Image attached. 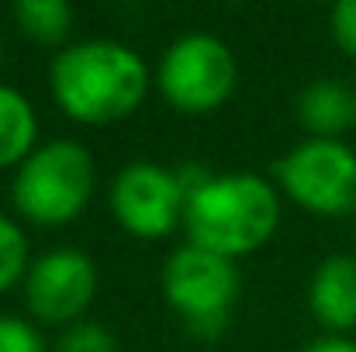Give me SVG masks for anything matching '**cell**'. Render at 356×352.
Returning a JSON list of instances; mask_svg holds the SVG:
<instances>
[{
  "instance_id": "6da1fadb",
  "label": "cell",
  "mask_w": 356,
  "mask_h": 352,
  "mask_svg": "<svg viewBox=\"0 0 356 352\" xmlns=\"http://www.w3.org/2000/svg\"><path fill=\"white\" fill-rule=\"evenodd\" d=\"M49 87L66 117L83 124H111L145 101L149 66L124 42L83 38L52 59Z\"/></svg>"
},
{
  "instance_id": "7a4b0ae2",
  "label": "cell",
  "mask_w": 356,
  "mask_h": 352,
  "mask_svg": "<svg viewBox=\"0 0 356 352\" xmlns=\"http://www.w3.org/2000/svg\"><path fill=\"white\" fill-rule=\"evenodd\" d=\"M280 221V194L256 173H215L204 187L187 194L184 228L191 245L236 262L256 252Z\"/></svg>"
},
{
  "instance_id": "3957f363",
  "label": "cell",
  "mask_w": 356,
  "mask_h": 352,
  "mask_svg": "<svg viewBox=\"0 0 356 352\" xmlns=\"http://www.w3.org/2000/svg\"><path fill=\"white\" fill-rule=\"evenodd\" d=\"M97 183L94 156L73 138L42 142L17 169L10 183V201L21 218L42 228L70 225L90 204Z\"/></svg>"
},
{
  "instance_id": "277c9868",
  "label": "cell",
  "mask_w": 356,
  "mask_h": 352,
  "mask_svg": "<svg viewBox=\"0 0 356 352\" xmlns=\"http://www.w3.org/2000/svg\"><path fill=\"white\" fill-rule=\"evenodd\" d=\"M159 283L166 304L184 318L191 335L218 339L225 332L238 297V269L232 259L187 242L184 249L166 255Z\"/></svg>"
},
{
  "instance_id": "5b68a950",
  "label": "cell",
  "mask_w": 356,
  "mask_h": 352,
  "mask_svg": "<svg viewBox=\"0 0 356 352\" xmlns=\"http://www.w3.org/2000/svg\"><path fill=\"white\" fill-rule=\"evenodd\" d=\"M236 80L238 69L232 49L208 31L180 35L173 45H166L156 69L159 94L184 115H208L222 108L232 97Z\"/></svg>"
},
{
  "instance_id": "8992f818",
  "label": "cell",
  "mask_w": 356,
  "mask_h": 352,
  "mask_svg": "<svg viewBox=\"0 0 356 352\" xmlns=\"http://www.w3.org/2000/svg\"><path fill=\"white\" fill-rule=\"evenodd\" d=\"M280 190L305 211L336 218L356 211V152L339 138H305L273 166Z\"/></svg>"
},
{
  "instance_id": "52a82bcc",
  "label": "cell",
  "mask_w": 356,
  "mask_h": 352,
  "mask_svg": "<svg viewBox=\"0 0 356 352\" xmlns=\"http://www.w3.org/2000/svg\"><path fill=\"white\" fill-rule=\"evenodd\" d=\"M111 215L124 232L138 238H163L184 221L187 194L177 180V169H166L149 159L121 166L108 190Z\"/></svg>"
},
{
  "instance_id": "ba28073f",
  "label": "cell",
  "mask_w": 356,
  "mask_h": 352,
  "mask_svg": "<svg viewBox=\"0 0 356 352\" xmlns=\"http://www.w3.org/2000/svg\"><path fill=\"white\" fill-rule=\"evenodd\" d=\"M97 294V266L83 249H49L24 273L28 311L45 325H76Z\"/></svg>"
},
{
  "instance_id": "9c48e42d",
  "label": "cell",
  "mask_w": 356,
  "mask_h": 352,
  "mask_svg": "<svg viewBox=\"0 0 356 352\" xmlns=\"http://www.w3.org/2000/svg\"><path fill=\"white\" fill-rule=\"evenodd\" d=\"M308 304L318 325L332 332L356 328V255H329L308 287Z\"/></svg>"
},
{
  "instance_id": "30bf717a",
  "label": "cell",
  "mask_w": 356,
  "mask_h": 352,
  "mask_svg": "<svg viewBox=\"0 0 356 352\" xmlns=\"http://www.w3.org/2000/svg\"><path fill=\"white\" fill-rule=\"evenodd\" d=\"M298 121L312 138H336L356 121V90L339 80H315L298 94Z\"/></svg>"
},
{
  "instance_id": "8fae6325",
  "label": "cell",
  "mask_w": 356,
  "mask_h": 352,
  "mask_svg": "<svg viewBox=\"0 0 356 352\" xmlns=\"http://www.w3.org/2000/svg\"><path fill=\"white\" fill-rule=\"evenodd\" d=\"M38 115L31 101L14 90L10 83H0V169L21 166L38 145Z\"/></svg>"
},
{
  "instance_id": "7c38bea8",
  "label": "cell",
  "mask_w": 356,
  "mask_h": 352,
  "mask_svg": "<svg viewBox=\"0 0 356 352\" xmlns=\"http://www.w3.org/2000/svg\"><path fill=\"white\" fill-rule=\"evenodd\" d=\"M17 28L35 42H63L73 24V7L66 0H21L14 3Z\"/></svg>"
},
{
  "instance_id": "4fadbf2b",
  "label": "cell",
  "mask_w": 356,
  "mask_h": 352,
  "mask_svg": "<svg viewBox=\"0 0 356 352\" xmlns=\"http://www.w3.org/2000/svg\"><path fill=\"white\" fill-rule=\"evenodd\" d=\"M28 238L17 228V221H10L0 211V294L14 287L28 273Z\"/></svg>"
},
{
  "instance_id": "5bb4252c",
  "label": "cell",
  "mask_w": 356,
  "mask_h": 352,
  "mask_svg": "<svg viewBox=\"0 0 356 352\" xmlns=\"http://www.w3.org/2000/svg\"><path fill=\"white\" fill-rule=\"evenodd\" d=\"M56 352H118V339L101 321H76L63 328Z\"/></svg>"
},
{
  "instance_id": "9a60e30c",
  "label": "cell",
  "mask_w": 356,
  "mask_h": 352,
  "mask_svg": "<svg viewBox=\"0 0 356 352\" xmlns=\"http://www.w3.org/2000/svg\"><path fill=\"white\" fill-rule=\"evenodd\" d=\"M0 352H45L42 335L17 315H0Z\"/></svg>"
},
{
  "instance_id": "2e32d148",
  "label": "cell",
  "mask_w": 356,
  "mask_h": 352,
  "mask_svg": "<svg viewBox=\"0 0 356 352\" xmlns=\"http://www.w3.org/2000/svg\"><path fill=\"white\" fill-rule=\"evenodd\" d=\"M329 28H332V38L339 42V49L356 56V0H339L332 7Z\"/></svg>"
},
{
  "instance_id": "e0dca14e",
  "label": "cell",
  "mask_w": 356,
  "mask_h": 352,
  "mask_svg": "<svg viewBox=\"0 0 356 352\" xmlns=\"http://www.w3.org/2000/svg\"><path fill=\"white\" fill-rule=\"evenodd\" d=\"M305 352H356L353 339H343V335H325L318 342H312Z\"/></svg>"
}]
</instances>
